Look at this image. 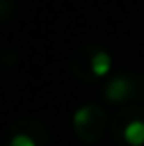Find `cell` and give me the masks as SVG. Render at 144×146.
<instances>
[{
	"mask_svg": "<svg viewBox=\"0 0 144 146\" xmlns=\"http://www.w3.org/2000/svg\"><path fill=\"white\" fill-rule=\"evenodd\" d=\"M124 140L130 146H142L144 144V122L132 121L124 128Z\"/></svg>",
	"mask_w": 144,
	"mask_h": 146,
	"instance_id": "6da1fadb",
	"label": "cell"
},
{
	"mask_svg": "<svg viewBox=\"0 0 144 146\" xmlns=\"http://www.w3.org/2000/svg\"><path fill=\"white\" fill-rule=\"evenodd\" d=\"M128 91H130V87H128V81H126V79H115V81L109 83V87H107L105 93H107V99H109V101L119 103L122 99H126Z\"/></svg>",
	"mask_w": 144,
	"mask_h": 146,
	"instance_id": "7a4b0ae2",
	"label": "cell"
},
{
	"mask_svg": "<svg viewBox=\"0 0 144 146\" xmlns=\"http://www.w3.org/2000/svg\"><path fill=\"white\" fill-rule=\"evenodd\" d=\"M91 71L95 73L97 77H103L111 71V55L105 53V51H99L93 55L91 59Z\"/></svg>",
	"mask_w": 144,
	"mask_h": 146,
	"instance_id": "3957f363",
	"label": "cell"
},
{
	"mask_svg": "<svg viewBox=\"0 0 144 146\" xmlns=\"http://www.w3.org/2000/svg\"><path fill=\"white\" fill-rule=\"evenodd\" d=\"M10 146H36V142H34V138H30L26 134H18V136L12 138Z\"/></svg>",
	"mask_w": 144,
	"mask_h": 146,
	"instance_id": "277c9868",
	"label": "cell"
},
{
	"mask_svg": "<svg viewBox=\"0 0 144 146\" xmlns=\"http://www.w3.org/2000/svg\"><path fill=\"white\" fill-rule=\"evenodd\" d=\"M89 115H91V109H89V107H83V109H79V111L75 113L73 121H75V124H83V122L89 119Z\"/></svg>",
	"mask_w": 144,
	"mask_h": 146,
	"instance_id": "5b68a950",
	"label": "cell"
}]
</instances>
